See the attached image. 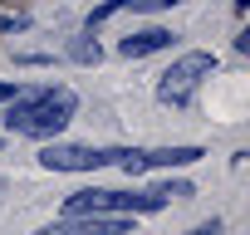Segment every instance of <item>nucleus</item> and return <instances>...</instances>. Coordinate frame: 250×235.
Masks as SVG:
<instances>
[{
	"instance_id": "obj_1",
	"label": "nucleus",
	"mask_w": 250,
	"mask_h": 235,
	"mask_svg": "<svg viewBox=\"0 0 250 235\" xmlns=\"http://www.w3.org/2000/svg\"><path fill=\"white\" fill-rule=\"evenodd\" d=\"M74 108H79V93L74 88H54V83H44V88H15V98H5V123L10 133H20V137H54L69 118H74Z\"/></svg>"
},
{
	"instance_id": "obj_2",
	"label": "nucleus",
	"mask_w": 250,
	"mask_h": 235,
	"mask_svg": "<svg viewBox=\"0 0 250 235\" xmlns=\"http://www.w3.org/2000/svg\"><path fill=\"white\" fill-rule=\"evenodd\" d=\"M211 74H216V54H182V59L157 78V98H162L167 108H187L191 93L201 88V78H211Z\"/></svg>"
},
{
	"instance_id": "obj_3",
	"label": "nucleus",
	"mask_w": 250,
	"mask_h": 235,
	"mask_svg": "<svg viewBox=\"0 0 250 235\" xmlns=\"http://www.w3.org/2000/svg\"><path fill=\"white\" fill-rule=\"evenodd\" d=\"M40 167H49V172H98V167H113V152L74 147V142H49L40 152Z\"/></svg>"
},
{
	"instance_id": "obj_4",
	"label": "nucleus",
	"mask_w": 250,
	"mask_h": 235,
	"mask_svg": "<svg viewBox=\"0 0 250 235\" xmlns=\"http://www.w3.org/2000/svg\"><path fill=\"white\" fill-rule=\"evenodd\" d=\"M172 30H162V25H152V30H138V35H128L118 44V54L123 59H147V54H157V49H172Z\"/></svg>"
},
{
	"instance_id": "obj_5",
	"label": "nucleus",
	"mask_w": 250,
	"mask_h": 235,
	"mask_svg": "<svg viewBox=\"0 0 250 235\" xmlns=\"http://www.w3.org/2000/svg\"><path fill=\"white\" fill-rule=\"evenodd\" d=\"M138 157H143V172H147V167H191L206 152L201 147H157V152H138Z\"/></svg>"
},
{
	"instance_id": "obj_6",
	"label": "nucleus",
	"mask_w": 250,
	"mask_h": 235,
	"mask_svg": "<svg viewBox=\"0 0 250 235\" xmlns=\"http://www.w3.org/2000/svg\"><path fill=\"white\" fill-rule=\"evenodd\" d=\"M69 54H74V59H79V64H98V59H103V49H98V44H93V39H79V44H74V49H69Z\"/></svg>"
},
{
	"instance_id": "obj_7",
	"label": "nucleus",
	"mask_w": 250,
	"mask_h": 235,
	"mask_svg": "<svg viewBox=\"0 0 250 235\" xmlns=\"http://www.w3.org/2000/svg\"><path fill=\"white\" fill-rule=\"evenodd\" d=\"M167 5H182V0H123V10H167Z\"/></svg>"
},
{
	"instance_id": "obj_8",
	"label": "nucleus",
	"mask_w": 250,
	"mask_h": 235,
	"mask_svg": "<svg viewBox=\"0 0 250 235\" xmlns=\"http://www.w3.org/2000/svg\"><path fill=\"white\" fill-rule=\"evenodd\" d=\"M40 235H79V215H69V220H59V225H44Z\"/></svg>"
},
{
	"instance_id": "obj_9",
	"label": "nucleus",
	"mask_w": 250,
	"mask_h": 235,
	"mask_svg": "<svg viewBox=\"0 0 250 235\" xmlns=\"http://www.w3.org/2000/svg\"><path fill=\"white\" fill-rule=\"evenodd\" d=\"M187 235H221V220H206V225H196V230H187Z\"/></svg>"
},
{
	"instance_id": "obj_10",
	"label": "nucleus",
	"mask_w": 250,
	"mask_h": 235,
	"mask_svg": "<svg viewBox=\"0 0 250 235\" xmlns=\"http://www.w3.org/2000/svg\"><path fill=\"white\" fill-rule=\"evenodd\" d=\"M5 98H15V83H0V103H5Z\"/></svg>"
},
{
	"instance_id": "obj_11",
	"label": "nucleus",
	"mask_w": 250,
	"mask_h": 235,
	"mask_svg": "<svg viewBox=\"0 0 250 235\" xmlns=\"http://www.w3.org/2000/svg\"><path fill=\"white\" fill-rule=\"evenodd\" d=\"M230 5H235V10H245V5H250V0H230Z\"/></svg>"
}]
</instances>
